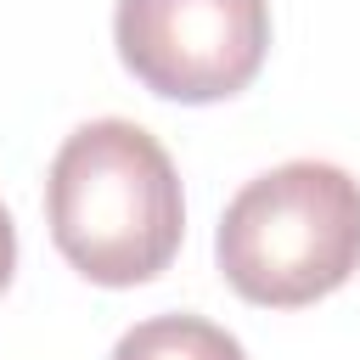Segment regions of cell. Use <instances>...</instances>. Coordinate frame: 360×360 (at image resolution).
Listing matches in <instances>:
<instances>
[{
  "mask_svg": "<svg viewBox=\"0 0 360 360\" xmlns=\"http://www.w3.org/2000/svg\"><path fill=\"white\" fill-rule=\"evenodd\" d=\"M56 253L96 287H141L169 270L186 236L174 158L135 118L79 124L45 174Z\"/></svg>",
  "mask_w": 360,
  "mask_h": 360,
  "instance_id": "cell-1",
  "label": "cell"
},
{
  "mask_svg": "<svg viewBox=\"0 0 360 360\" xmlns=\"http://www.w3.org/2000/svg\"><path fill=\"white\" fill-rule=\"evenodd\" d=\"M214 253L248 304H315L360 270V180L321 158L264 169L225 202Z\"/></svg>",
  "mask_w": 360,
  "mask_h": 360,
  "instance_id": "cell-2",
  "label": "cell"
},
{
  "mask_svg": "<svg viewBox=\"0 0 360 360\" xmlns=\"http://www.w3.org/2000/svg\"><path fill=\"white\" fill-rule=\"evenodd\" d=\"M118 62L163 101H225L270 51V0H118Z\"/></svg>",
  "mask_w": 360,
  "mask_h": 360,
  "instance_id": "cell-3",
  "label": "cell"
},
{
  "mask_svg": "<svg viewBox=\"0 0 360 360\" xmlns=\"http://www.w3.org/2000/svg\"><path fill=\"white\" fill-rule=\"evenodd\" d=\"M112 360H248V354L225 326L202 315H152L112 343Z\"/></svg>",
  "mask_w": 360,
  "mask_h": 360,
  "instance_id": "cell-4",
  "label": "cell"
},
{
  "mask_svg": "<svg viewBox=\"0 0 360 360\" xmlns=\"http://www.w3.org/2000/svg\"><path fill=\"white\" fill-rule=\"evenodd\" d=\"M11 270H17V225H11V214L0 202V292L11 287Z\"/></svg>",
  "mask_w": 360,
  "mask_h": 360,
  "instance_id": "cell-5",
  "label": "cell"
}]
</instances>
